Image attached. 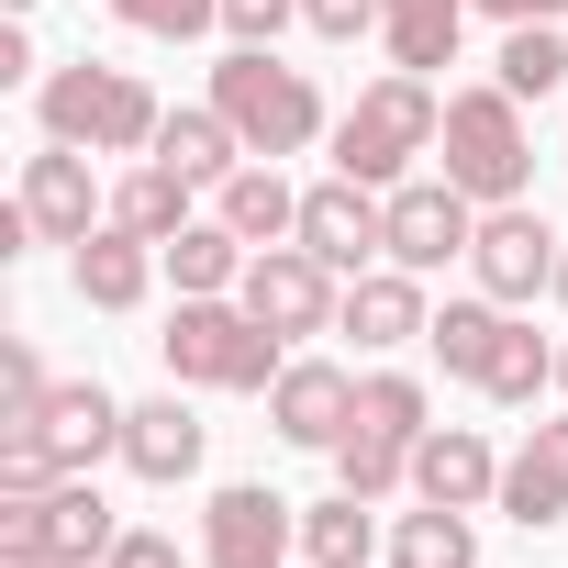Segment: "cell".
<instances>
[{
    "instance_id": "obj_18",
    "label": "cell",
    "mask_w": 568,
    "mask_h": 568,
    "mask_svg": "<svg viewBox=\"0 0 568 568\" xmlns=\"http://www.w3.org/2000/svg\"><path fill=\"white\" fill-rule=\"evenodd\" d=\"M156 267H168V256H156L145 234H123V223H101L90 245H68V278H79L90 313H134V302L156 291Z\"/></svg>"
},
{
    "instance_id": "obj_28",
    "label": "cell",
    "mask_w": 568,
    "mask_h": 568,
    "mask_svg": "<svg viewBox=\"0 0 568 568\" xmlns=\"http://www.w3.org/2000/svg\"><path fill=\"white\" fill-rule=\"evenodd\" d=\"M390 568H479V524L446 513V501H424V513L390 524Z\"/></svg>"
},
{
    "instance_id": "obj_21",
    "label": "cell",
    "mask_w": 568,
    "mask_h": 568,
    "mask_svg": "<svg viewBox=\"0 0 568 568\" xmlns=\"http://www.w3.org/2000/svg\"><path fill=\"white\" fill-rule=\"evenodd\" d=\"M212 212H223L245 245H291V234H302V190L278 179V156H245V168L212 190Z\"/></svg>"
},
{
    "instance_id": "obj_26",
    "label": "cell",
    "mask_w": 568,
    "mask_h": 568,
    "mask_svg": "<svg viewBox=\"0 0 568 568\" xmlns=\"http://www.w3.org/2000/svg\"><path fill=\"white\" fill-rule=\"evenodd\" d=\"M112 223H123V234H145V245H168V234H179V223H201V212H190V179L145 156V168H123V179H112Z\"/></svg>"
},
{
    "instance_id": "obj_11",
    "label": "cell",
    "mask_w": 568,
    "mask_h": 568,
    "mask_svg": "<svg viewBox=\"0 0 568 568\" xmlns=\"http://www.w3.org/2000/svg\"><path fill=\"white\" fill-rule=\"evenodd\" d=\"M12 201L34 212V234H45V245H90V234L112 223V190L90 179V145H57V134L23 156V190H12Z\"/></svg>"
},
{
    "instance_id": "obj_27",
    "label": "cell",
    "mask_w": 568,
    "mask_h": 568,
    "mask_svg": "<svg viewBox=\"0 0 568 568\" xmlns=\"http://www.w3.org/2000/svg\"><path fill=\"white\" fill-rule=\"evenodd\" d=\"M490 79H501L513 101H546V90H568V34H557V23H501V57H490Z\"/></svg>"
},
{
    "instance_id": "obj_16",
    "label": "cell",
    "mask_w": 568,
    "mask_h": 568,
    "mask_svg": "<svg viewBox=\"0 0 568 568\" xmlns=\"http://www.w3.org/2000/svg\"><path fill=\"white\" fill-rule=\"evenodd\" d=\"M201 446H212V424H201L179 390H156V402L123 413V468H134L145 490H179V479L201 468Z\"/></svg>"
},
{
    "instance_id": "obj_17",
    "label": "cell",
    "mask_w": 568,
    "mask_h": 568,
    "mask_svg": "<svg viewBox=\"0 0 568 568\" xmlns=\"http://www.w3.org/2000/svg\"><path fill=\"white\" fill-rule=\"evenodd\" d=\"M490 513H513L524 535L568 524V413H557V424H535V435L501 457V501H490Z\"/></svg>"
},
{
    "instance_id": "obj_23",
    "label": "cell",
    "mask_w": 568,
    "mask_h": 568,
    "mask_svg": "<svg viewBox=\"0 0 568 568\" xmlns=\"http://www.w3.org/2000/svg\"><path fill=\"white\" fill-rule=\"evenodd\" d=\"M156 256H168V278H179V302H223L234 278H245V256H256V245H245V234L212 212V223H179Z\"/></svg>"
},
{
    "instance_id": "obj_12",
    "label": "cell",
    "mask_w": 568,
    "mask_h": 568,
    "mask_svg": "<svg viewBox=\"0 0 568 568\" xmlns=\"http://www.w3.org/2000/svg\"><path fill=\"white\" fill-rule=\"evenodd\" d=\"M267 424H278V446L335 457V446H346V424H357V379H346L335 357H291V368L267 379Z\"/></svg>"
},
{
    "instance_id": "obj_14",
    "label": "cell",
    "mask_w": 568,
    "mask_h": 568,
    "mask_svg": "<svg viewBox=\"0 0 568 568\" xmlns=\"http://www.w3.org/2000/svg\"><path fill=\"white\" fill-rule=\"evenodd\" d=\"M335 335H357L368 357H390V346H424V335H435L424 278H413V267H368V278H346V313H335Z\"/></svg>"
},
{
    "instance_id": "obj_29",
    "label": "cell",
    "mask_w": 568,
    "mask_h": 568,
    "mask_svg": "<svg viewBox=\"0 0 568 568\" xmlns=\"http://www.w3.org/2000/svg\"><path fill=\"white\" fill-rule=\"evenodd\" d=\"M357 424H368V435L424 446V435H435V402H424V379H413V368H368V379H357Z\"/></svg>"
},
{
    "instance_id": "obj_4",
    "label": "cell",
    "mask_w": 568,
    "mask_h": 568,
    "mask_svg": "<svg viewBox=\"0 0 568 568\" xmlns=\"http://www.w3.org/2000/svg\"><path fill=\"white\" fill-rule=\"evenodd\" d=\"M435 168L490 212V201H524L535 190V134H524V101L501 79L479 90H446V134H435Z\"/></svg>"
},
{
    "instance_id": "obj_39",
    "label": "cell",
    "mask_w": 568,
    "mask_h": 568,
    "mask_svg": "<svg viewBox=\"0 0 568 568\" xmlns=\"http://www.w3.org/2000/svg\"><path fill=\"white\" fill-rule=\"evenodd\" d=\"M557 402H568V346H557Z\"/></svg>"
},
{
    "instance_id": "obj_3",
    "label": "cell",
    "mask_w": 568,
    "mask_h": 568,
    "mask_svg": "<svg viewBox=\"0 0 568 568\" xmlns=\"http://www.w3.org/2000/svg\"><path fill=\"white\" fill-rule=\"evenodd\" d=\"M34 112H45L57 145H90V156H145L156 123H168V101H156L134 68H101V57L45 68V79H34Z\"/></svg>"
},
{
    "instance_id": "obj_37",
    "label": "cell",
    "mask_w": 568,
    "mask_h": 568,
    "mask_svg": "<svg viewBox=\"0 0 568 568\" xmlns=\"http://www.w3.org/2000/svg\"><path fill=\"white\" fill-rule=\"evenodd\" d=\"M468 12H490V23H568V0H468Z\"/></svg>"
},
{
    "instance_id": "obj_30",
    "label": "cell",
    "mask_w": 568,
    "mask_h": 568,
    "mask_svg": "<svg viewBox=\"0 0 568 568\" xmlns=\"http://www.w3.org/2000/svg\"><path fill=\"white\" fill-rule=\"evenodd\" d=\"M335 490H357V501H390V490H413V446H402V435H368V424H346V446H335Z\"/></svg>"
},
{
    "instance_id": "obj_43",
    "label": "cell",
    "mask_w": 568,
    "mask_h": 568,
    "mask_svg": "<svg viewBox=\"0 0 568 568\" xmlns=\"http://www.w3.org/2000/svg\"><path fill=\"white\" fill-rule=\"evenodd\" d=\"M302 568H313V557H302Z\"/></svg>"
},
{
    "instance_id": "obj_33",
    "label": "cell",
    "mask_w": 568,
    "mask_h": 568,
    "mask_svg": "<svg viewBox=\"0 0 568 568\" xmlns=\"http://www.w3.org/2000/svg\"><path fill=\"white\" fill-rule=\"evenodd\" d=\"M45 357H34V335H0V424H34L45 413Z\"/></svg>"
},
{
    "instance_id": "obj_35",
    "label": "cell",
    "mask_w": 568,
    "mask_h": 568,
    "mask_svg": "<svg viewBox=\"0 0 568 568\" xmlns=\"http://www.w3.org/2000/svg\"><path fill=\"white\" fill-rule=\"evenodd\" d=\"M302 23L324 45H357V34H379V0H302Z\"/></svg>"
},
{
    "instance_id": "obj_38",
    "label": "cell",
    "mask_w": 568,
    "mask_h": 568,
    "mask_svg": "<svg viewBox=\"0 0 568 568\" xmlns=\"http://www.w3.org/2000/svg\"><path fill=\"white\" fill-rule=\"evenodd\" d=\"M546 302H557V313H568V256H557V291H546Z\"/></svg>"
},
{
    "instance_id": "obj_25",
    "label": "cell",
    "mask_w": 568,
    "mask_h": 568,
    "mask_svg": "<svg viewBox=\"0 0 568 568\" xmlns=\"http://www.w3.org/2000/svg\"><path fill=\"white\" fill-rule=\"evenodd\" d=\"M302 557L313 568H379V501H357V490L302 501Z\"/></svg>"
},
{
    "instance_id": "obj_34",
    "label": "cell",
    "mask_w": 568,
    "mask_h": 568,
    "mask_svg": "<svg viewBox=\"0 0 568 568\" xmlns=\"http://www.w3.org/2000/svg\"><path fill=\"white\" fill-rule=\"evenodd\" d=\"M291 23H302V0H223V34L234 45H278Z\"/></svg>"
},
{
    "instance_id": "obj_22",
    "label": "cell",
    "mask_w": 568,
    "mask_h": 568,
    "mask_svg": "<svg viewBox=\"0 0 568 568\" xmlns=\"http://www.w3.org/2000/svg\"><path fill=\"white\" fill-rule=\"evenodd\" d=\"M457 34H468V0H379V45H390V68H413V79L457 68Z\"/></svg>"
},
{
    "instance_id": "obj_20",
    "label": "cell",
    "mask_w": 568,
    "mask_h": 568,
    "mask_svg": "<svg viewBox=\"0 0 568 568\" xmlns=\"http://www.w3.org/2000/svg\"><path fill=\"white\" fill-rule=\"evenodd\" d=\"M145 156H156V168H179L190 190H223V179L245 168V134H234L212 101H190V112H168V123H156V145H145Z\"/></svg>"
},
{
    "instance_id": "obj_6",
    "label": "cell",
    "mask_w": 568,
    "mask_h": 568,
    "mask_svg": "<svg viewBox=\"0 0 568 568\" xmlns=\"http://www.w3.org/2000/svg\"><path fill=\"white\" fill-rule=\"evenodd\" d=\"M234 302H245L278 346H302V335H335L346 278H335L313 245H256V256H245V278H234Z\"/></svg>"
},
{
    "instance_id": "obj_44",
    "label": "cell",
    "mask_w": 568,
    "mask_h": 568,
    "mask_svg": "<svg viewBox=\"0 0 568 568\" xmlns=\"http://www.w3.org/2000/svg\"><path fill=\"white\" fill-rule=\"evenodd\" d=\"M557 156H568V145H557Z\"/></svg>"
},
{
    "instance_id": "obj_32",
    "label": "cell",
    "mask_w": 568,
    "mask_h": 568,
    "mask_svg": "<svg viewBox=\"0 0 568 568\" xmlns=\"http://www.w3.org/2000/svg\"><path fill=\"white\" fill-rule=\"evenodd\" d=\"M112 23H134L156 45H201V34H223V0H112Z\"/></svg>"
},
{
    "instance_id": "obj_2",
    "label": "cell",
    "mask_w": 568,
    "mask_h": 568,
    "mask_svg": "<svg viewBox=\"0 0 568 568\" xmlns=\"http://www.w3.org/2000/svg\"><path fill=\"white\" fill-rule=\"evenodd\" d=\"M212 112L245 134V156H302V145L335 134L313 68H278V45H234V57L212 68Z\"/></svg>"
},
{
    "instance_id": "obj_13",
    "label": "cell",
    "mask_w": 568,
    "mask_h": 568,
    "mask_svg": "<svg viewBox=\"0 0 568 568\" xmlns=\"http://www.w3.org/2000/svg\"><path fill=\"white\" fill-rule=\"evenodd\" d=\"M413 501H446V513H490L501 501V446L479 424H435L413 446Z\"/></svg>"
},
{
    "instance_id": "obj_5",
    "label": "cell",
    "mask_w": 568,
    "mask_h": 568,
    "mask_svg": "<svg viewBox=\"0 0 568 568\" xmlns=\"http://www.w3.org/2000/svg\"><path fill=\"white\" fill-rule=\"evenodd\" d=\"M156 346H168V379H179V390H267L278 368H291V346H278L234 291H223V302H179Z\"/></svg>"
},
{
    "instance_id": "obj_1",
    "label": "cell",
    "mask_w": 568,
    "mask_h": 568,
    "mask_svg": "<svg viewBox=\"0 0 568 568\" xmlns=\"http://www.w3.org/2000/svg\"><path fill=\"white\" fill-rule=\"evenodd\" d=\"M435 134H446L435 79L390 68V79H368V90L335 112V179H357V190H402V179L435 156Z\"/></svg>"
},
{
    "instance_id": "obj_41",
    "label": "cell",
    "mask_w": 568,
    "mask_h": 568,
    "mask_svg": "<svg viewBox=\"0 0 568 568\" xmlns=\"http://www.w3.org/2000/svg\"><path fill=\"white\" fill-rule=\"evenodd\" d=\"M12 12H34V0H12Z\"/></svg>"
},
{
    "instance_id": "obj_24",
    "label": "cell",
    "mask_w": 568,
    "mask_h": 568,
    "mask_svg": "<svg viewBox=\"0 0 568 568\" xmlns=\"http://www.w3.org/2000/svg\"><path fill=\"white\" fill-rule=\"evenodd\" d=\"M112 535H123V524H112V501H101V479H90V468L45 490V557H68V568H101V557H112Z\"/></svg>"
},
{
    "instance_id": "obj_36",
    "label": "cell",
    "mask_w": 568,
    "mask_h": 568,
    "mask_svg": "<svg viewBox=\"0 0 568 568\" xmlns=\"http://www.w3.org/2000/svg\"><path fill=\"white\" fill-rule=\"evenodd\" d=\"M101 568H190V557H179V535H156V524H123Z\"/></svg>"
},
{
    "instance_id": "obj_40",
    "label": "cell",
    "mask_w": 568,
    "mask_h": 568,
    "mask_svg": "<svg viewBox=\"0 0 568 568\" xmlns=\"http://www.w3.org/2000/svg\"><path fill=\"white\" fill-rule=\"evenodd\" d=\"M34 568H68V557H34Z\"/></svg>"
},
{
    "instance_id": "obj_42",
    "label": "cell",
    "mask_w": 568,
    "mask_h": 568,
    "mask_svg": "<svg viewBox=\"0 0 568 568\" xmlns=\"http://www.w3.org/2000/svg\"><path fill=\"white\" fill-rule=\"evenodd\" d=\"M379 568H390V557H379Z\"/></svg>"
},
{
    "instance_id": "obj_7",
    "label": "cell",
    "mask_w": 568,
    "mask_h": 568,
    "mask_svg": "<svg viewBox=\"0 0 568 568\" xmlns=\"http://www.w3.org/2000/svg\"><path fill=\"white\" fill-rule=\"evenodd\" d=\"M201 568H302V501L267 479H223L201 501Z\"/></svg>"
},
{
    "instance_id": "obj_10",
    "label": "cell",
    "mask_w": 568,
    "mask_h": 568,
    "mask_svg": "<svg viewBox=\"0 0 568 568\" xmlns=\"http://www.w3.org/2000/svg\"><path fill=\"white\" fill-rule=\"evenodd\" d=\"M557 234H546V212L535 201H490L479 212V245H468V278L490 302H535V291H557Z\"/></svg>"
},
{
    "instance_id": "obj_15",
    "label": "cell",
    "mask_w": 568,
    "mask_h": 568,
    "mask_svg": "<svg viewBox=\"0 0 568 568\" xmlns=\"http://www.w3.org/2000/svg\"><path fill=\"white\" fill-rule=\"evenodd\" d=\"M123 413H134V402H112L101 379H57V390H45V413H34V435H45V446H57V468L79 479V468L123 457Z\"/></svg>"
},
{
    "instance_id": "obj_8",
    "label": "cell",
    "mask_w": 568,
    "mask_h": 568,
    "mask_svg": "<svg viewBox=\"0 0 568 568\" xmlns=\"http://www.w3.org/2000/svg\"><path fill=\"white\" fill-rule=\"evenodd\" d=\"M291 245H313L335 278H368V267H390V190L313 179V190H302V234H291Z\"/></svg>"
},
{
    "instance_id": "obj_19",
    "label": "cell",
    "mask_w": 568,
    "mask_h": 568,
    "mask_svg": "<svg viewBox=\"0 0 568 568\" xmlns=\"http://www.w3.org/2000/svg\"><path fill=\"white\" fill-rule=\"evenodd\" d=\"M435 368L446 379H468V390H490V368H501V346H513V302H490V291H468V302H446L435 313Z\"/></svg>"
},
{
    "instance_id": "obj_31",
    "label": "cell",
    "mask_w": 568,
    "mask_h": 568,
    "mask_svg": "<svg viewBox=\"0 0 568 568\" xmlns=\"http://www.w3.org/2000/svg\"><path fill=\"white\" fill-rule=\"evenodd\" d=\"M535 390H557V346H546L535 324H513V346H501V368H490V402H501V413H535Z\"/></svg>"
},
{
    "instance_id": "obj_9",
    "label": "cell",
    "mask_w": 568,
    "mask_h": 568,
    "mask_svg": "<svg viewBox=\"0 0 568 568\" xmlns=\"http://www.w3.org/2000/svg\"><path fill=\"white\" fill-rule=\"evenodd\" d=\"M479 245V201L435 168V179H402L390 190V267H413V278H435V267H457Z\"/></svg>"
}]
</instances>
